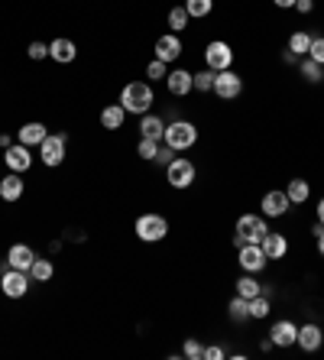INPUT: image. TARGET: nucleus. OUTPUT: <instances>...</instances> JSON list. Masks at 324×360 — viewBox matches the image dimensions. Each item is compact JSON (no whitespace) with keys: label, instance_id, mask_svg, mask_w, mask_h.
<instances>
[{"label":"nucleus","instance_id":"40","mask_svg":"<svg viewBox=\"0 0 324 360\" xmlns=\"http://www.w3.org/2000/svg\"><path fill=\"white\" fill-rule=\"evenodd\" d=\"M227 351L221 347V344H211V347H205V360H224Z\"/></svg>","mask_w":324,"mask_h":360},{"label":"nucleus","instance_id":"14","mask_svg":"<svg viewBox=\"0 0 324 360\" xmlns=\"http://www.w3.org/2000/svg\"><path fill=\"white\" fill-rule=\"evenodd\" d=\"M166 91L172 94V98H188V94L195 91V72H188V68H169Z\"/></svg>","mask_w":324,"mask_h":360},{"label":"nucleus","instance_id":"26","mask_svg":"<svg viewBox=\"0 0 324 360\" xmlns=\"http://www.w3.org/2000/svg\"><path fill=\"white\" fill-rule=\"evenodd\" d=\"M273 315V302H269L266 292H259L257 299H250V319L253 321H266Z\"/></svg>","mask_w":324,"mask_h":360},{"label":"nucleus","instance_id":"39","mask_svg":"<svg viewBox=\"0 0 324 360\" xmlns=\"http://www.w3.org/2000/svg\"><path fill=\"white\" fill-rule=\"evenodd\" d=\"M172 160H175V150H172V146H166V143H162V146H159V153H156V160H153V162H156V166H162V169H166Z\"/></svg>","mask_w":324,"mask_h":360},{"label":"nucleus","instance_id":"37","mask_svg":"<svg viewBox=\"0 0 324 360\" xmlns=\"http://www.w3.org/2000/svg\"><path fill=\"white\" fill-rule=\"evenodd\" d=\"M166 75H169V65H166V62L153 59L150 65H146V78H150V82H166Z\"/></svg>","mask_w":324,"mask_h":360},{"label":"nucleus","instance_id":"45","mask_svg":"<svg viewBox=\"0 0 324 360\" xmlns=\"http://www.w3.org/2000/svg\"><path fill=\"white\" fill-rule=\"evenodd\" d=\"M273 4H276L279 10H292V7H295V0H273Z\"/></svg>","mask_w":324,"mask_h":360},{"label":"nucleus","instance_id":"8","mask_svg":"<svg viewBox=\"0 0 324 360\" xmlns=\"http://www.w3.org/2000/svg\"><path fill=\"white\" fill-rule=\"evenodd\" d=\"M233 46L224 39H211L208 46H205V65L211 68V72H227V68H233Z\"/></svg>","mask_w":324,"mask_h":360},{"label":"nucleus","instance_id":"23","mask_svg":"<svg viewBox=\"0 0 324 360\" xmlns=\"http://www.w3.org/2000/svg\"><path fill=\"white\" fill-rule=\"evenodd\" d=\"M263 247V253H266V260H283L285 253H289V237L285 234H276V231H269L266 240L259 243Z\"/></svg>","mask_w":324,"mask_h":360},{"label":"nucleus","instance_id":"43","mask_svg":"<svg viewBox=\"0 0 324 360\" xmlns=\"http://www.w3.org/2000/svg\"><path fill=\"white\" fill-rule=\"evenodd\" d=\"M259 351H263V354H273V351H276L273 338H263V341H259Z\"/></svg>","mask_w":324,"mask_h":360},{"label":"nucleus","instance_id":"9","mask_svg":"<svg viewBox=\"0 0 324 360\" xmlns=\"http://www.w3.org/2000/svg\"><path fill=\"white\" fill-rule=\"evenodd\" d=\"M0 160H4L7 172H20V176H23V172H30V169H33V150H30V146H23V143H13V146H7V150H4V156H0Z\"/></svg>","mask_w":324,"mask_h":360},{"label":"nucleus","instance_id":"17","mask_svg":"<svg viewBox=\"0 0 324 360\" xmlns=\"http://www.w3.org/2000/svg\"><path fill=\"white\" fill-rule=\"evenodd\" d=\"M295 344H299L305 354H315L321 351V344H324V331L318 321H308V325H299V338H295Z\"/></svg>","mask_w":324,"mask_h":360},{"label":"nucleus","instance_id":"6","mask_svg":"<svg viewBox=\"0 0 324 360\" xmlns=\"http://www.w3.org/2000/svg\"><path fill=\"white\" fill-rule=\"evenodd\" d=\"M195 179H198V166H195L188 156H175V160L166 166V182L172 185L175 192L191 188V185H195Z\"/></svg>","mask_w":324,"mask_h":360},{"label":"nucleus","instance_id":"42","mask_svg":"<svg viewBox=\"0 0 324 360\" xmlns=\"http://www.w3.org/2000/svg\"><path fill=\"white\" fill-rule=\"evenodd\" d=\"M315 237H318V253L324 257V224H315Z\"/></svg>","mask_w":324,"mask_h":360},{"label":"nucleus","instance_id":"41","mask_svg":"<svg viewBox=\"0 0 324 360\" xmlns=\"http://www.w3.org/2000/svg\"><path fill=\"white\" fill-rule=\"evenodd\" d=\"M295 13H302V17H308V13H315V0H295Z\"/></svg>","mask_w":324,"mask_h":360},{"label":"nucleus","instance_id":"36","mask_svg":"<svg viewBox=\"0 0 324 360\" xmlns=\"http://www.w3.org/2000/svg\"><path fill=\"white\" fill-rule=\"evenodd\" d=\"M26 56L33 62H42V59H49V42H39V39H33L30 46H26Z\"/></svg>","mask_w":324,"mask_h":360},{"label":"nucleus","instance_id":"34","mask_svg":"<svg viewBox=\"0 0 324 360\" xmlns=\"http://www.w3.org/2000/svg\"><path fill=\"white\" fill-rule=\"evenodd\" d=\"M159 146H162L159 140H146V136H140V143H136V156H140L143 162H153L156 160V153H159Z\"/></svg>","mask_w":324,"mask_h":360},{"label":"nucleus","instance_id":"31","mask_svg":"<svg viewBox=\"0 0 324 360\" xmlns=\"http://www.w3.org/2000/svg\"><path fill=\"white\" fill-rule=\"evenodd\" d=\"M182 7L188 10L191 20H208L214 13V0H185Z\"/></svg>","mask_w":324,"mask_h":360},{"label":"nucleus","instance_id":"38","mask_svg":"<svg viewBox=\"0 0 324 360\" xmlns=\"http://www.w3.org/2000/svg\"><path fill=\"white\" fill-rule=\"evenodd\" d=\"M308 59L318 62V65H324V36H315L311 39V49H308Z\"/></svg>","mask_w":324,"mask_h":360},{"label":"nucleus","instance_id":"46","mask_svg":"<svg viewBox=\"0 0 324 360\" xmlns=\"http://www.w3.org/2000/svg\"><path fill=\"white\" fill-rule=\"evenodd\" d=\"M318 224H324V198H318Z\"/></svg>","mask_w":324,"mask_h":360},{"label":"nucleus","instance_id":"29","mask_svg":"<svg viewBox=\"0 0 324 360\" xmlns=\"http://www.w3.org/2000/svg\"><path fill=\"white\" fill-rule=\"evenodd\" d=\"M30 276H33V283H49L56 276V263L46 260V257H36V263L30 266Z\"/></svg>","mask_w":324,"mask_h":360},{"label":"nucleus","instance_id":"7","mask_svg":"<svg viewBox=\"0 0 324 360\" xmlns=\"http://www.w3.org/2000/svg\"><path fill=\"white\" fill-rule=\"evenodd\" d=\"M30 285H33V276L23 273V269L7 266L4 273H0V292L7 295V299H26Z\"/></svg>","mask_w":324,"mask_h":360},{"label":"nucleus","instance_id":"21","mask_svg":"<svg viewBox=\"0 0 324 360\" xmlns=\"http://www.w3.org/2000/svg\"><path fill=\"white\" fill-rule=\"evenodd\" d=\"M36 257H39V253H36L30 243H13V247L7 250V263L13 269H23V273H30V266L36 263Z\"/></svg>","mask_w":324,"mask_h":360},{"label":"nucleus","instance_id":"33","mask_svg":"<svg viewBox=\"0 0 324 360\" xmlns=\"http://www.w3.org/2000/svg\"><path fill=\"white\" fill-rule=\"evenodd\" d=\"M214 75H217V72H211L208 65L201 68V72H195V91H201V94L214 91Z\"/></svg>","mask_w":324,"mask_h":360},{"label":"nucleus","instance_id":"11","mask_svg":"<svg viewBox=\"0 0 324 360\" xmlns=\"http://www.w3.org/2000/svg\"><path fill=\"white\" fill-rule=\"evenodd\" d=\"M237 263H240L243 273H263L266 269V253H263V247L259 243H243V247H237Z\"/></svg>","mask_w":324,"mask_h":360},{"label":"nucleus","instance_id":"18","mask_svg":"<svg viewBox=\"0 0 324 360\" xmlns=\"http://www.w3.org/2000/svg\"><path fill=\"white\" fill-rule=\"evenodd\" d=\"M49 136V127L42 124V120H26L23 127L17 130V143L30 146V150H39V143Z\"/></svg>","mask_w":324,"mask_h":360},{"label":"nucleus","instance_id":"25","mask_svg":"<svg viewBox=\"0 0 324 360\" xmlns=\"http://www.w3.org/2000/svg\"><path fill=\"white\" fill-rule=\"evenodd\" d=\"M311 39H315V36L308 33V30H295V33L289 36V42H285V49H289V52H295L299 59H305V56H308V49H311Z\"/></svg>","mask_w":324,"mask_h":360},{"label":"nucleus","instance_id":"3","mask_svg":"<svg viewBox=\"0 0 324 360\" xmlns=\"http://www.w3.org/2000/svg\"><path fill=\"white\" fill-rule=\"evenodd\" d=\"M269 234V224L263 214H240L237 224H233V247H243V243H263Z\"/></svg>","mask_w":324,"mask_h":360},{"label":"nucleus","instance_id":"19","mask_svg":"<svg viewBox=\"0 0 324 360\" xmlns=\"http://www.w3.org/2000/svg\"><path fill=\"white\" fill-rule=\"evenodd\" d=\"M136 130H140V136H146V140H159V143H162V136H166V117H162V114L146 110V114L140 117V124H136Z\"/></svg>","mask_w":324,"mask_h":360},{"label":"nucleus","instance_id":"5","mask_svg":"<svg viewBox=\"0 0 324 360\" xmlns=\"http://www.w3.org/2000/svg\"><path fill=\"white\" fill-rule=\"evenodd\" d=\"M65 153H68V134L65 130H56V134L49 130V136L39 143V162L46 169L62 166V162H65Z\"/></svg>","mask_w":324,"mask_h":360},{"label":"nucleus","instance_id":"10","mask_svg":"<svg viewBox=\"0 0 324 360\" xmlns=\"http://www.w3.org/2000/svg\"><path fill=\"white\" fill-rule=\"evenodd\" d=\"M221 101H237L243 94V78L233 72V68H227V72H217L214 75V91Z\"/></svg>","mask_w":324,"mask_h":360},{"label":"nucleus","instance_id":"27","mask_svg":"<svg viewBox=\"0 0 324 360\" xmlns=\"http://www.w3.org/2000/svg\"><path fill=\"white\" fill-rule=\"evenodd\" d=\"M285 195H289L292 205H305V201L311 198V185H308L305 179H292V182L285 185Z\"/></svg>","mask_w":324,"mask_h":360},{"label":"nucleus","instance_id":"22","mask_svg":"<svg viewBox=\"0 0 324 360\" xmlns=\"http://www.w3.org/2000/svg\"><path fill=\"white\" fill-rule=\"evenodd\" d=\"M98 120H101V127H104V130H124V124H127L124 104L117 101V104H108V108H101Z\"/></svg>","mask_w":324,"mask_h":360},{"label":"nucleus","instance_id":"4","mask_svg":"<svg viewBox=\"0 0 324 360\" xmlns=\"http://www.w3.org/2000/svg\"><path fill=\"white\" fill-rule=\"evenodd\" d=\"M134 234H136V240H143V243L166 240V237H169L166 214H159V211H143L140 218L134 221Z\"/></svg>","mask_w":324,"mask_h":360},{"label":"nucleus","instance_id":"35","mask_svg":"<svg viewBox=\"0 0 324 360\" xmlns=\"http://www.w3.org/2000/svg\"><path fill=\"white\" fill-rule=\"evenodd\" d=\"M182 357H188V360H205V344H201L198 338H185Z\"/></svg>","mask_w":324,"mask_h":360},{"label":"nucleus","instance_id":"15","mask_svg":"<svg viewBox=\"0 0 324 360\" xmlns=\"http://www.w3.org/2000/svg\"><path fill=\"white\" fill-rule=\"evenodd\" d=\"M49 59L56 62V65H72V62L78 59L75 39H68V36H56V39L49 42Z\"/></svg>","mask_w":324,"mask_h":360},{"label":"nucleus","instance_id":"13","mask_svg":"<svg viewBox=\"0 0 324 360\" xmlns=\"http://www.w3.org/2000/svg\"><path fill=\"white\" fill-rule=\"evenodd\" d=\"M153 52H156V59H159V62L172 65V62L182 59V52H185L182 36H179V33H162V36L156 39V46H153Z\"/></svg>","mask_w":324,"mask_h":360},{"label":"nucleus","instance_id":"16","mask_svg":"<svg viewBox=\"0 0 324 360\" xmlns=\"http://www.w3.org/2000/svg\"><path fill=\"white\" fill-rule=\"evenodd\" d=\"M269 338H273L276 347H292L295 338H299V325L292 319H276L273 325H269Z\"/></svg>","mask_w":324,"mask_h":360},{"label":"nucleus","instance_id":"12","mask_svg":"<svg viewBox=\"0 0 324 360\" xmlns=\"http://www.w3.org/2000/svg\"><path fill=\"white\" fill-rule=\"evenodd\" d=\"M292 208L289 195H285V188H269L266 195H263V201H259V211H263V218H285Z\"/></svg>","mask_w":324,"mask_h":360},{"label":"nucleus","instance_id":"2","mask_svg":"<svg viewBox=\"0 0 324 360\" xmlns=\"http://www.w3.org/2000/svg\"><path fill=\"white\" fill-rule=\"evenodd\" d=\"M166 146H172L175 153H188L195 143H198V127L191 124L185 117H175V120H166V136H162Z\"/></svg>","mask_w":324,"mask_h":360},{"label":"nucleus","instance_id":"24","mask_svg":"<svg viewBox=\"0 0 324 360\" xmlns=\"http://www.w3.org/2000/svg\"><path fill=\"white\" fill-rule=\"evenodd\" d=\"M227 319H231L233 325H247V321H253L250 319V302L243 299V295H233V299L227 302Z\"/></svg>","mask_w":324,"mask_h":360},{"label":"nucleus","instance_id":"32","mask_svg":"<svg viewBox=\"0 0 324 360\" xmlns=\"http://www.w3.org/2000/svg\"><path fill=\"white\" fill-rule=\"evenodd\" d=\"M188 10L182 7V4H179V7H172L166 13V23H169V30H172V33H185V30H188Z\"/></svg>","mask_w":324,"mask_h":360},{"label":"nucleus","instance_id":"28","mask_svg":"<svg viewBox=\"0 0 324 360\" xmlns=\"http://www.w3.org/2000/svg\"><path fill=\"white\" fill-rule=\"evenodd\" d=\"M263 292V283H259L253 273H243L240 279H237V295H243V299H257V295Z\"/></svg>","mask_w":324,"mask_h":360},{"label":"nucleus","instance_id":"20","mask_svg":"<svg viewBox=\"0 0 324 360\" xmlns=\"http://www.w3.org/2000/svg\"><path fill=\"white\" fill-rule=\"evenodd\" d=\"M26 192V182L20 172H7V176L0 179V201L4 205H13V201H20Z\"/></svg>","mask_w":324,"mask_h":360},{"label":"nucleus","instance_id":"1","mask_svg":"<svg viewBox=\"0 0 324 360\" xmlns=\"http://www.w3.org/2000/svg\"><path fill=\"white\" fill-rule=\"evenodd\" d=\"M120 104H124L127 114L143 117V114H146V110H153V104H156L153 84L150 82H127L124 88H120Z\"/></svg>","mask_w":324,"mask_h":360},{"label":"nucleus","instance_id":"44","mask_svg":"<svg viewBox=\"0 0 324 360\" xmlns=\"http://www.w3.org/2000/svg\"><path fill=\"white\" fill-rule=\"evenodd\" d=\"M7 146H13V136H10V134H0V150H7Z\"/></svg>","mask_w":324,"mask_h":360},{"label":"nucleus","instance_id":"30","mask_svg":"<svg viewBox=\"0 0 324 360\" xmlns=\"http://www.w3.org/2000/svg\"><path fill=\"white\" fill-rule=\"evenodd\" d=\"M299 75L305 78L308 84H321V82H324V65H318V62H311V59L305 56V59L299 62Z\"/></svg>","mask_w":324,"mask_h":360}]
</instances>
